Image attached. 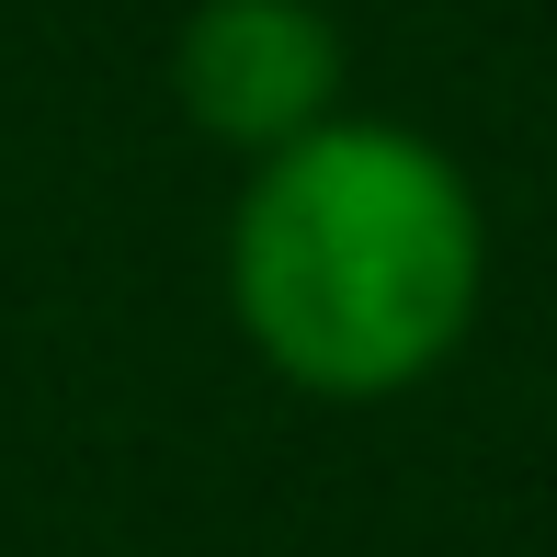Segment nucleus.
Here are the masks:
<instances>
[{"mask_svg": "<svg viewBox=\"0 0 557 557\" xmlns=\"http://www.w3.org/2000/svg\"><path fill=\"white\" fill-rule=\"evenodd\" d=\"M478 194L398 125H308L227 227V296L262 364L308 398H398L478 319Z\"/></svg>", "mask_w": 557, "mask_h": 557, "instance_id": "1", "label": "nucleus"}, {"mask_svg": "<svg viewBox=\"0 0 557 557\" xmlns=\"http://www.w3.org/2000/svg\"><path fill=\"white\" fill-rule=\"evenodd\" d=\"M183 114L227 148H296L308 125H331L342 103V35L308 0H206L171 46Z\"/></svg>", "mask_w": 557, "mask_h": 557, "instance_id": "2", "label": "nucleus"}]
</instances>
